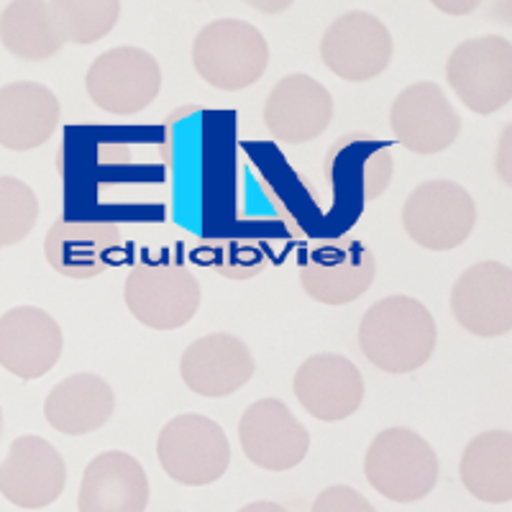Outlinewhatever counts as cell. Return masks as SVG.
Returning <instances> with one entry per match:
<instances>
[{
	"instance_id": "1",
	"label": "cell",
	"mask_w": 512,
	"mask_h": 512,
	"mask_svg": "<svg viewBox=\"0 0 512 512\" xmlns=\"http://www.w3.org/2000/svg\"><path fill=\"white\" fill-rule=\"evenodd\" d=\"M436 341V320L415 297H384L361 318V351L387 374H408L423 367L431 359Z\"/></svg>"
},
{
	"instance_id": "2",
	"label": "cell",
	"mask_w": 512,
	"mask_h": 512,
	"mask_svg": "<svg viewBox=\"0 0 512 512\" xmlns=\"http://www.w3.org/2000/svg\"><path fill=\"white\" fill-rule=\"evenodd\" d=\"M192 64L208 85L236 93L262 80L269 64V44L249 21L218 18L192 41Z\"/></svg>"
},
{
	"instance_id": "3",
	"label": "cell",
	"mask_w": 512,
	"mask_h": 512,
	"mask_svg": "<svg viewBox=\"0 0 512 512\" xmlns=\"http://www.w3.org/2000/svg\"><path fill=\"white\" fill-rule=\"evenodd\" d=\"M364 474L379 495L408 505L433 492L438 482V456L420 433L387 428L369 443Z\"/></svg>"
},
{
	"instance_id": "4",
	"label": "cell",
	"mask_w": 512,
	"mask_h": 512,
	"mask_svg": "<svg viewBox=\"0 0 512 512\" xmlns=\"http://www.w3.org/2000/svg\"><path fill=\"white\" fill-rule=\"evenodd\" d=\"M123 300L139 323L154 331L185 328L200 308L198 277L167 259H141L126 277Z\"/></svg>"
},
{
	"instance_id": "5",
	"label": "cell",
	"mask_w": 512,
	"mask_h": 512,
	"mask_svg": "<svg viewBox=\"0 0 512 512\" xmlns=\"http://www.w3.org/2000/svg\"><path fill=\"white\" fill-rule=\"evenodd\" d=\"M157 456L164 474L177 484L208 487L228 472L231 443L216 420L200 413H185L162 428Z\"/></svg>"
},
{
	"instance_id": "6",
	"label": "cell",
	"mask_w": 512,
	"mask_h": 512,
	"mask_svg": "<svg viewBox=\"0 0 512 512\" xmlns=\"http://www.w3.org/2000/svg\"><path fill=\"white\" fill-rule=\"evenodd\" d=\"M446 80L461 103L492 116L512 100V44L497 34L461 41L446 62Z\"/></svg>"
},
{
	"instance_id": "7",
	"label": "cell",
	"mask_w": 512,
	"mask_h": 512,
	"mask_svg": "<svg viewBox=\"0 0 512 512\" xmlns=\"http://www.w3.org/2000/svg\"><path fill=\"white\" fill-rule=\"evenodd\" d=\"M477 223V203L454 180H425L402 205V228L428 251H451L464 244Z\"/></svg>"
},
{
	"instance_id": "8",
	"label": "cell",
	"mask_w": 512,
	"mask_h": 512,
	"mask_svg": "<svg viewBox=\"0 0 512 512\" xmlns=\"http://www.w3.org/2000/svg\"><path fill=\"white\" fill-rule=\"evenodd\" d=\"M328 190L338 205L356 210L382 198L395 175L390 141L354 131L331 144L323 164Z\"/></svg>"
},
{
	"instance_id": "9",
	"label": "cell",
	"mask_w": 512,
	"mask_h": 512,
	"mask_svg": "<svg viewBox=\"0 0 512 512\" xmlns=\"http://www.w3.org/2000/svg\"><path fill=\"white\" fill-rule=\"evenodd\" d=\"M90 100L113 116H134L157 100L162 67L139 47H116L100 54L85 75Z\"/></svg>"
},
{
	"instance_id": "10",
	"label": "cell",
	"mask_w": 512,
	"mask_h": 512,
	"mask_svg": "<svg viewBox=\"0 0 512 512\" xmlns=\"http://www.w3.org/2000/svg\"><path fill=\"white\" fill-rule=\"evenodd\" d=\"M377 262L372 251L351 236L313 246L300 264V285L320 305H349L372 287Z\"/></svg>"
},
{
	"instance_id": "11",
	"label": "cell",
	"mask_w": 512,
	"mask_h": 512,
	"mask_svg": "<svg viewBox=\"0 0 512 512\" xmlns=\"http://www.w3.org/2000/svg\"><path fill=\"white\" fill-rule=\"evenodd\" d=\"M390 29L377 16L349 11L338 16L320 41V59L346 82H367L382 75L392 62Z\"/></svg>"
},
{
	"instance_id": "12",
	"label": "cell",
	"mask_w": 512,
	"mask_h": 512,
	"mask_svg": "<svg viewBox=\"0 0 512 512\" xmlns=\"http://www.w3.org/2000/svg\"><path fill=\"white\" fill-rule=\"evenodd\" d=\"M390 126L400 146L420 157L446 152L461 134V118L441 85L413 82L390 108Z\"/></svg>"
},
{
	"instance_id": "13",
	"label": "cell",
	"mask_w": 512,
	"mask_h": 512,
	"mask_svg": "<svg viewBox=\"0 0 512 512\" xmlns=\"http://www.w3.org/2000/svg\"><path fill=\"white\" fill-rule=\"evenodd\" d=\"M239 438L246 459L267 472H290L310 448L308 428L277 397L256 400L244 410Z\"/></svg>"
},
{
	"instance_id": "14",
	"label": "cell",
	"mask_w": 512,
	"mask_h": 512,
	"mask_svg": "<svg viewBox=\"0 0 512 512\" xmlns=\"http://www.w3.org/2000/svg\"><path fill=\"white\" fill-rule=\"evenodd\" d=\"M451 313L464 331L482 338L512 331V272L502 262H479L451 287Z\"/></svg>"
},
{
	"instance_id": "15",
	"label": "cell",
	"mask_w": 512,
	"mask_h": 512,
	"mask_svg": "<svg viewBox=\"0 0 512 512\" xmlns=\"http://www.w3.org/2000/svg\"><path fill=\"white\" fill-rule=\"evenodd\" d=\"M67 484V464L41 436H21L0 464V495L21 510H41L57 502Z\"/></svg>"
},
{
	"instance_id": "16",
	"label": "cell",
	"mask_w": 512,
	"mask_h": 512,
	"mask_svg": "<svg viewBox=\"0 0 512 512\" xmlns=\"http://www.w3.org/2000/svg\"><path fill=\"white\" fill-rule=\"evenodd\" d=\"M126 241L116 223L57 221L44 239L49 267L67 280H93L121 262Z\"/></svg>"
},
{
	"instance_id": "17",
	"label": "cell",
	"mask_w": 512,
	"mask_h": 512,
	"mask_svg": "<svg viewBox=\"0 0 512 512\" xmlns=\"http://www.w3.org/2000/svg\"><path fill=\"white\" fill-rule=\"evenodd\" d=\"M333 118V98L310 75L282 77L264 100V126L282 144H308L326 134Z\"/></svg>"
},
{
	"instance_id": "18",
	"label": "cell",
	"mask_w": 512,
	"mask_h": 512,
	"mask_svg": "<svg viewBox=\"0 0 512 512\" xmlns=\"http://www.w3.org/2000/svg\"><path fill=\"white\" fill-rule=\"evenodd\" d=\"M64 336L57 318L34 305L0 315V367L18 379H39L57 367Z\"/></svg>"
},
{
	"instance_id": "19",
	"label": "cell",
	"mask_w": 512,
	"mask_h": 512,
	"mask_svg": "<svg viewBox=\"0 0 512 512\" xmlns=\"http://www.w3.org/2000/svg\"><path fill=\"white\" fill-rule=\"evenodd\" d=\"M297 402L323 423L346 420L364 402V377L341 354H315L297 367L292 379Z\"/></svg>"
},
{
	"instance_id": "20",
	"label": "cell",
	"mask_w": 512,
	"mask_h": 512,
	"mask_svg": "<svg viewBox=\"0 0 512 512\" xmlns=\"http://www.w3.org/2000/svg\"><path fill=\"white\" fill-rule=\"evenodd\" d=\"M182 382L200 397H228L254 377V356L231 333H208L192 341L180 359Z\"/></svg>"
},
{
	"instance_id": "21",
	"label": "cell",
	"mask_w": 512,
	"mask_h": 512,
	"mask_svg": "<svg viewBox=\"0 0 512 512\" xmlns=\"http://www.w3.org/2000/svg\"><path fill=\"white\" fill-rule=\"evenodd\" d=\"M149 505V477L139 459L126 451L98 454L82 474L80 512H144Z\"/></svg>"
},
{
	"instance_id": "22",
	"label": "cell",
	"mask_w": 512,
	"mask_h": 512,
	"mask_svg": "<svg viewBox=\"0 0 512 512\" xmlns=\"http://www.w3.org/2000/svg\"><path fill=\"white\" fill-rule=\"evenodd\" d=\"M62 118L59 98L41 82H11L0 88V146L31 152L47 144Z\"/></svg>"
},
{
	"instance_id": "23",
	"label": "cell",
	"mask_w": 512,
	"mask_h": 512,
	"mask_svg": "<svg viewBox=\"0 0 512 512\" xmlns=\"http://www.w3.org/2000/svg\"><path fill=\"white\" fill-rule=\"evenodd\" d=\"M116 410L113 387L93 372L64 377L44 400V418L64 436H88L100 431Z\"/></svg>"
},
{
	"instance_id": "24",
	"label": "cell",
	"mask_w": 512,
	"mask_h": 512,
	"mask_svg": "<svg viewBox=\"0 0 512 512\" xmlns=\"http://www.w3.org/2000/svg\"><path fill=\"white\" fill-rule=\"evenodd\" d=\"M466 492L489 505L512 500V436L510 431H484L466 443L459 464Z\"/></svg>"
},
{
	"instance_id": "25",
	"label": "cell",
	"mask_w": 512,
	"mask_h": 512,
	"mask_svg": "<svg viewBox=\"0 0 512 512\" xmlns=\"http://www.w3.org/2000/svg\"><path fill=\"white\" fill-rule=\"evenodd\" d=\"M0 41L13 57L26 62H44L67 44L54 3L44 0L8 3L0 13Z\"/></svg>"
},
{
	"instance_id": "26",
	"label": "cell",
	"mask_w": 512,
	"mask_h": 512,
	"mask_svg": "<svg viewBox=\"0 0 512 512\" xmlns=\"http://www.w3.org/2000/svg\"><path fill=\"white\" fill-rule=\"evenodd\" d=\"M203 267L216 269L226 280H254L267 269L269 251L262 241L246 239V236H223L210 239L195 251Z\"/></svg>"
},
{
	"instance_id": "27",
	"label": "cell",
	"mask_w": 512,
	"mask_h": 512,
	"mask_svg": "<svg viewBox=\"0 0 512 512\" xmlns=\"http://www.w3.org/2000/svg\"><path fill=\"white\" fill-rule=\"evenodd\" d=\"M64 39L72 44H95L111 34L121 18L116 0H54Z\"/></svg>"
},
{
	"instance_id": "28",
	"label": "cell",
	"mask_w": 512,
	"mask_h": 512,
	"mask_svg": "<svg viewBox=\"0 0 512 512\" xmlns=\"http://www.w3.org/2000/svg\"><path fill=\"white\" fill-rule=\"evenodd\" d=\"M39 221V198L24 180L0 175V249L21 244Z\"/></svg>"
},
{
	"instance_id": "29",
	"label": "cell",
	"mask_w": 512,
	"mask_h": 512,
	"mask_svg": "<svg viewBox=\"0 0 512 512\" xmlns=\"http://www.w3.org/2000/svg\"><path fill=\"white\" fill-rule=\"evenodd\" d=\"M310 512H377L372 502L361 495L359 489L346 487V484H333L315 497Z\"/></svg>"
},
{
	"instance_id": "30",
	"label": "cell",
	"mask_w": 512,
	"mask_h": 512,
	"mask_svg": "<svg viewBox=\"0 0 512 512\" xmlns=\"http://www.w3.org/2000/svg\"><path fill=\"white\" fill-rule=\"evenodd\" d=\"M239 512H287V510L282 505H277V502L262 500V502H249V505L241 507Z\"/></svg>"
},
{
	"instance_id": "31",
	"label": "cell",
	"mask_w": 512,
	"mask_h": 512,
	"mask_svg": "<svg viewBox=\"0 0 512 512\" xmlns=\"http://www.w3.org/2000/svg\"><path fill=\"white\" fill-rule=\"evenodd\" d=\"M0 433H3V410H0Z\"/></svg>"
}]
</instances>
